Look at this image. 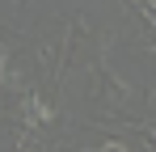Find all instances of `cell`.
Segmentation results:
<instances>
[{
  "label": "cell",
  "mask_w": 156,
  "mask_h": 152,
  "mask_svg": "<svg viewBox=\"0 0 156 152\" xmlns=\"http://www.w3.org/2000/svg\"><path fill=\"white\" fill-rule=\"evenodd\" d=\"M101 152H127V148H118V144H105V148Z\"/></svg>",
  "instance_id": "6da1fadb"
}]
</instances>
